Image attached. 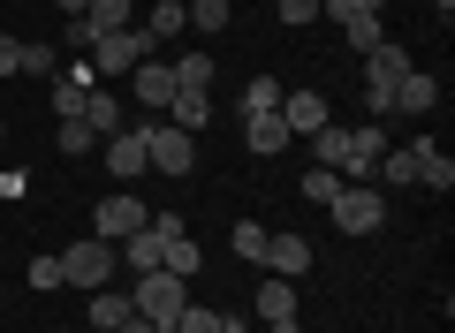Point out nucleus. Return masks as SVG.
Listing matches in <instances>:
<instances>
[{"mask_svg": "<svg viewBox=\"0 0 455 333\" xmlns=\"http://www.w3.org/2000/svg\"><path fill=\"white\" fill-rule=\"evenodd\" d=\"M235 333H251V326H235Z\"/></svg>", "mask_w": 455, "mask_h": 333, "instance_id": "obj_42", "label": "nucleus"}, {"mask_svg": "<svg viewBox=\"0 0 455 333\" xmlns=\"http://www.w3.org/2000/svg\"><path fill=\"white\" fill-rule=\"evenodd\" d=\"M319 8H326V16H334V23H349V16H379L387 0H319Z\"/></svg>", "mask_w": 455, "mask_h": 333, "instance_id": "obj_34", "label": "nucleus"}, {"mask_svg": "<svg viewBox=\"0 0 455 333\" xmlns=\"http://www.w3.org/2000/svg\"><path fill=\"white\" fill-rule=\"evenodd\" d=\"M418 167H425V144H403V152H379L372 175L379 182H418Z\"/></svg>", "mask_w": 455, "mask_h": 333, "instance_id": "obj_19", "label": "nucleus"}, {"mask_svg": "<svg viewBox=\"0 0 455 333\" xmlns=\"http://www.w3.org/2000/svg\"><path fill=\"white\" fill-rule=\"evenodd\" d=\"M152 46H160V38H152V31H137V23H130V31H114V38H99V46L84 53V61H92L99 76H130V68L145 61Z\"/></svg>", "mask_w": 455, "mask_h": 333, "instance_id": "obj_4", "label": "nucleus"}, {"mask_svg": "<svg viewBox=\"0 0 455 333\" xmlns=\"http://www.w3.org/2000/svg\"><path fill=\"white\" fill-rule=\"evenodd\" d=\"M281 23H289V31H304V23H319V0H281Z\"/></svg>", "mask_w": 455, "mask_h": 333, "instance_id": "obj_35", "label": "nucleus"}, {"mask_svg": "<svg viewBox=\"0 0 455 333\" xmlns=\"http://www.w3.org/2000/svg\"><path fill=\"white\" fill-rule=\"evenodd\" d=\"M76 122H84V129H92V137H99V144H107V137H114V129H130V122H122V99H107V91H92V99H84V107H76Z\"/></svg>", "mask_w": 455, "mask_h": 333, "instance_id": "obj_14", "label": "nucleus"}, {"mask_svg": "<svg viewBox=\"0 0 455 333\" xmlns=\"http://www.w3.org/2000/svg\"><path fill=\"white\" fill-rule=\"evenodd\" d=\"M418 182H425V190H440V197L455 190V159L440 152V144H425V167H418Z\"/></svg>", "mask_w": 455, "mask_h": 333, "instance_id": "obj_22", "label": "nucleus"}, {"mask_svg": "<svg viewBox=\"0 0 455 333\" xmlns=\"http://www.w3.org/2000/svg\"><path fill=\"white\" fill-rule=\"evenodd\" d=\"M16 68H23V38L0 31V76H16Z\"/></svg>", "mask_w": 455, "mask_h": 333, "instance_id": "obj_36", "label": "nucleus"}, {"mask_svg": "<svg viewBox=\"0 0 455 333\" xmlns=\"http://www.w3.org/2000/svg\"><path fill=\"white\" fill-rule=\"evenodd\" d=\"M243 137H251V152L259 159H274V152H289V122H281V114H243Z\"/></svg>", "mask_w": 455, "mask_h": 333, "instance_id": "obj_11", "label": "nucleus"}, {"mask_svg": "<svg viewBox=\"0 0 455 333\" xmlns=\"http://www.w3.org/2000/svg\"><path fill=\"white\" fill-rule=\"evenodd\" d=\"M304 197H311V205H334V197H341V175H334V167H304Z\"/></svg>", "mask_w": 455, "mask_h": 333, "instance_id": "obj_28", "label": "nucleus"}, {"mask_svg": "<svg viewBox=\"0 0 455 333\" xmlns=\"http://www.w3.org/2000/svg\"><path fill=\"white\" fill-rule=\"evenodd\" d=\"M23 76H61V53H53V46H23Z\"/></svg>", "mask_w": 455, "mask_h": 333, "instance_id": "obj_30", "label": "nucleus"}, {"mask_svg": "<svg viewBox=\"0 0 455 333\" xmlns=\"http://www.w3.org/2000/svg\"><path fill=\"white\" fill-rule=\"evenodd\" d=\"M0 137H8V122H0Z\"/></svg>", "mask_w": 455, "mask_h": 333, "instance_id": "obj_41", "label": "nucleus"}, {"mask_svg": "<svg viewBox=\"0 0 455 333\" xmlns=\"http://www.w3.org/2000/svg\"><path fill=\"white\" fill-rule=\"evenodd\" d=\"M266 235H274V227L243 220V227H235V258H251V266H259V258H266Z\"/></svg>", "mask_w": 455, "mask_h": 333, "instance_id": "obj_31", "label": "nucleus"}, {"mask_svg": "<svg viewBox=\"0 0 455 333\" xmlns=\"http://www.w3.org/2000/svg\"><path fill=\"white\" fill-rule=\"evenodd\" d=\"M84 8H92V0H61V16H84Z\"/></svg>", "mask_w": 455, "mask_h": 333, "instance_id": "obj_38", "label": "nucleus"}, {"mask_svg": "<svg viewBox=\"0 0 455 333\" xmlns=\"http://www.w3.org/2000/svg\"><path fill=\"white\" fill-rule=\"evenodd\" d=\"M145 152L160 175H190V159H197V137H182L175 122H145Z\"/></svg>", "mask_w": 455, "mask_h": 333, "instance_id": "obj_7", "label": "nucleus"}, {"mask_svg": "<svg viewBox=\"0 0 455 333\" xmlns=\"http://www.w3.org/2000/svg\"><path fill=\"white\" fill-rule=\"evenodd\" d=\"M130 76H137V99H145V107H175V68L167 61H137Z\"/></svg>", "mask_w": 455, "mask_h": 333, "instance_id": "obj_13", "label": "nucleus"}, {"mask_svg": "<svg viewBox=\"0 0 455 333\" xmlns=\"http://www.w3.org/2000/svg\"><path fill=\"white\" fill-rule=\"evenodd\" d=\"M243 114H281V83L274 76H251L243 83Z\"/></svg>", "mask_w": 455, "mask_h": 333, "instance_id": "obj_26", "label": "nucleus"}, {"mask_svg": "<svg viewBox=\"0 0 455 333\" xmlns=\"http://www.w3.org/2000/svg\"><path fill=\"white\" fill-rule=\"evenodd\" d=\"M182 303H190V281H175L167 266L137 273V288H130V311L152 318V326H167V333H175V311H182Z\"/></svg>", "mask_w": 455, "mask_h": 333, "instance_id": "obj_1", "label": "nucleus"}, {"mask_svg": "<svg viewBox=\"0 0 455 333\" xmlns=\"http://www.w3.org/2000/svg\"><path fill=\"white\" fill-rule=\"evenodd\" d=\"M92 91H99V68H92V61L76 53V68H61V76H53V114L68 122V114H76V107H84Z\"/></svg>", "mask_w": 455, "mask_h": 333, "instance_id": "obj_8", "label": "nucleus"}, {"mask_svg": "<svg viewBox=\"0 0 455 333\" xmlns=\"http://www.w3.org/2000/svg\"><path fill=\"white\" fill-rule=\"evenodd\" d=\"M152 38H175V31H190V16H182V0H152V23H145Z\"/></svg>", "mask_w": 455, "mask_h": 333, "instance_id": "obj_27", "label": "nucleus"}, {"mask_svg": "<svg viewBox=\"0 0 455 333\" xmlns=\"http://www.w3.org/2000/svg\"><path fill=\"white\" fill-rule=\"evenodd\" d=\"M53 144H61L68 159H92V152H99V137H92V129L76 122V114H68V122H61V137H53Z\"/></svg>", "mask_w": 455, "mask_h": 333, "instance_id": "obj_29", "label": "nucleus"}, {"mask_svg": "<svg viewBox=\"0 0 455 333\" xmlns=\"http://www.w3.org/2000/svg\"><path fill=\"white\" fill-rule=\"evenodd\" d=\"M266 333H304V326H296V318H281V326H266Z\"/></svg>", "mask_w": 455, "mask_h": 333, "instance_id": "obj_39", "label": "nucleus"}, {"mask_svg": "<svg viewBox=\"0 0 455 333\" xmlns=\"http://www.w3.org/2000/svg\"><path fill=\"white\" fill-rule=\"evenodd\" d=\"M23 281H31L38 296H53V288H68V281H61V258H31V273H23Z\"/></svg>", "mask_w": 455, "mask_h": 333, "instance_id": "obj_32", "label": "nucleus"}, {"mask_svg": "<svg viewBox=\"0 0 455 333\" xmlns=\"http://www.w3.org/2000/svg\"><path fill=\"white\" fill-rule=\"evenodd\" d=\"M145 220H152V212L137 205V190H114V197H99V212H92V235H99V242H130Z\"/></svg>", "mask_w": 455, "mask_h": 333, "instance_id": "obj_5", "label": "nucleus"}, {"mask_svg": "<svg viewBox=\"0 0 455 333\" xmlns=\"http://www.w3.org/2000/svg\"><path fill=\"white\" fill-rule=\"evenodd\" d=\"M122 318H130V288H92V326L114 333Z\"/></svg>", "mask_w": 455, "mask_h": 333, "instance_id": "obj_18", "label": "nucleus"}, {"mask_svg": "<svg viewBox=\"0 0 455 333\" xmlns=\"http://www.w3.org/2000/svg\"><path fill=\"white\" fill-rule=\"evenodd\" d=\"M326 212H334L341 235H372V227H387V197H379L372 182H341V197Z\"/></svg>", "mask_w": 455, "mask_h": 333, "instance_id": "obj_3", "label": "nucleus"}, {"mask_svg": "<svg viewBox=\"0 0 455 333\" xmlns=\"http://www.w3.org/2000/svg\"><path fill=\"white\" fill-rule=\"evenodd\" d=\"M84 31H92V38L130 31V0H92V8H84Z\"/></svg>", "mask_w": 455, "mask_h": 333, "instance_id": "obj_17", "label": "nucleus"}, {"mask_svg": "<svg viewBox=\"0 0 455 333\" xmlns=\"http://www.w3.org/2000/svg\"><path fill=\"white\" fill-rule=\"evenodd\" d=\"M160 266L175 273V281H190V273H197V242H190V235H167V250H160Z\"/></svg>", "mask_w": 455, "mask_h": 333, "instance_id": "obj_25", "label": "nucleus"}, {"mask_svg": "<svg viewBox=\"0 0 455 333\" xmlns=\"http://www.w3.org/2000/svg\"><path fill=\"white\" fill-rule=\"evenodd\" d=\"M114 333H167V326H152V318H137V311H130V318H122Z\"/></svg>", "mask_w": 455, "mask_h": 333, "instance_id": "obj_37", "label": "nucleus"}, {"mask_svg": "<svg viewBox=\"0 0 455 333\" xmlns=\"http://www.w3.org/2000/svg\"><path fill=\"white\" fill-rule=\"evenodd\" d=\"M259 266H274L281 281H304V273H311V242H304V235H266V258H259Z\"/></svg>", "mask_w": 455, "mask_h": 333, "instance_id": "obj_9", "label": "nucleus"}, {"mask_svg": "<svg viewBox=\"0 0 455 333\" xmlns=\"http://www.w3.org/2000/svg\"><path fill=\"white\" fill-rule=\"evenodd\" d=\"M311 137H319V159H311V167H349V129H311Z\"/></svg>", "mask_w": 455, "mask_h": 333, "instance_id": "obj_24", "label": "nucleus"}, {"mask_svg": "<svg viewBox=\"0 0 455 333\" xmlns=\"http://www.w3.org/2000/svg\"><path fill=\"white\" fill-rule=\"evenodd\" d=\"M167 122H175L182 137H197V129L212 122V107H205V91H175V107H167Z\"/></svg>", "mask_w": 455, "mask_h": 333, "instance_id": "obj_20", "label": "nucleus"}, {"mask_svg": "<svg viewBox=\"0 0 455 333\" xmlns=\"http://www.w3.org/2000/svg\"><path fill=\"white\" fill-rule=\"evenodd\" d=\"M433 8H440V16H448V8H455V0H433Z\"/></svg>", "mask_w": 455, "mask_h": 333, "instance_id": "obj_40", "label": "nucleus"}, {"mask_svg": "<svg viewBox=\"0 0 455 333\" xmlns=\"http://www.w3.org/2000/svg\"><path fill=\"white\" fill-rule=\"evenodd\" d=\"M99 159H107V175H114V182H137V175L152 167V152H145V122L114 129V137L99 144Z\"/></svg>", "mask_w": 455, "mask_h": 333, "instance_id": "obj_6", "label": "nucleus"}, {"mask_svg": "<svg viewBox=\"0 0 455 333\" xmlns=\"http://www.w3.org/2000/svg\"><path fill=\"white\" fill-rule=\"evenodd\" d=\"M92 333H99V326H92Z\"/></svg>", "mask_w": 455, "mask_h": 333, "instance_id": "obj_43", "label": "nucleus"}, {"mask_svg": "<svg viewBox=\"0 0 455 333\" xmlns=\"http://www.w3.org/2000/svg\"><path fill=\"white\" fill-rule=\"evenodd\" d=\"M281 122H289V137H311V129H326V99L319 91H281Z\"/></svg>", "mask_w": 455, "mask_h": 333, "instance_id": "obj_10", "label": "nucleus"}, {"mask_svg": "<svg viewBox=\"0 0 455 333\" xmlns=\"http://www.w3.org/2000/svg\"><path fill=\"white\" fill-rule=\"evenodd\" d=\"M175 91H212V53H182L175 61Z\"/></svg>", "mask_w": 455, "mask_h": 333, "instance_id": "obj_23", "label": "nucleus"}, {"mask_svg": "<svg viewBox=\"0 0 455 333\" xmlns=\"http://www.w3.org/2000/svg\"><path fill=\"white\" fill-rule=\"evenodd\" d=\"M433 99H440V83L425 76V68H410V76L395 83V114H425V107H433Z\"/></svg>", "mask_w": 455, "mask_h": 333, "instance_id": "obj_16", "label": "nucleus"}, {"mask_svg": "<svg viewBox=\"0 0 455 333\" xmlns=\"http://www.w3.org/2000/svg\"><path fill=\"white\" fill-rule=\"evenodd\" d=\"M182 16H190V31H228L235 0H182Z\"/></svg>", "mask_w": 455, "mask_h": 333, "instance_id": "obj_21", "label": "nucleus"}, {"mask_svg": "<svg viewBox=\"0 0 455 333\" xmlns=\"http://www.w3.org/2000/svg\"><path fill=\"white\" fill-rule=\"evenodd\" d=\"M341 38H349L357 53H372L379 46V16H349V23H341Z\"/></svg>", "mask_w": 455, "mask_h": 333, "instance_id": "obj_33", "label": "nucleus"}, {"mask_svg": "<svg viewBox=\"0 0 455 333\" xmlns=\"http://www.w3.org/2000/svg\"><path fill=\"white\" fill-rule=\"evenodd\" d=\"M259 318H266V326L296 318V281H281V273H274V281H259Z\"/></svg>", "mask_w": 455, "mask_h": 333, "instance_id": "obj_15", "label": "nucleus"}, {"mask_svg": "<svg viewBox=\"0 0 455 333\" xmlns=\"http://www.w3.org/2000/svg\"><path fill=\"white\" fill-rule=\"evenodd\" d=\"M114 266H122V258H114V242H99V235H84V242H68V250H61V281L84 288V296H92V288H107Z\"/></svg>", "mask_w": 455, "mask_h": 333, "instance_id": "obj_2", "label": "nucleus"}, {"mask_svg": "<svg viewBox=\"0 0 455 333\" xmlns=\"http://www.w3.org/2000/svg\"><path fill=\"white\" fill-rule=\"evenodd\" d=\"M235 326H243L235 311H212V303H197V296L175 311V333H235Z\"/></svg>", "mask_w": 455, "mask_h": 333, "instance_id": "obj_12", "label": "nucleus"}]
</instances>
